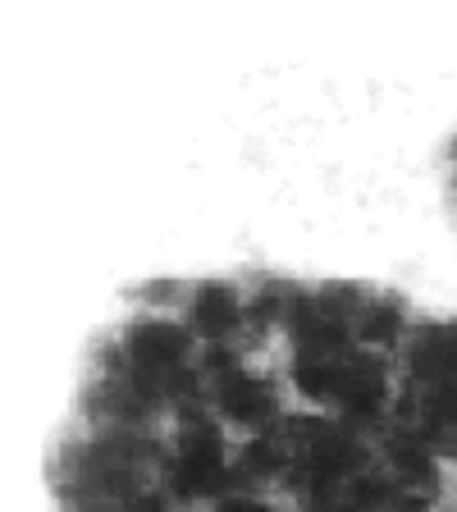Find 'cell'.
Returning a JSON list of instances; mask_svg holds the SVG:
<instances>
[{"label": "cell", "mask_w": 457, "mask_h": 512, "mask_svg": "<svg viewBox=\"0 0 457 512\" xmlns=\"http://www.w3.org/2000/svg\"><path fill=\"white\" fill-rule=\"evenodd\" d=\"M453 160H457V138H453Z\"/></svg>", "instance_id": "5"}, {"label": "cell", "mask_w": 457, "mask_h": 512, "mask_svg": "<svg viewBox=\"0 0 457 512\" xmlns=\"http://www.w3.org/2000/svg\"><path fill=\"white\" fill-rule=\"evenodd\" d=\"M192 348V334L183 325H165V320H147V325H133L124 339V352H128V366L133 371H174L183 366Z\"/></svg>", "instance_id": "1"}, {"label": "cell", "mask_w": 457, "mask_h": 512, "mask_svg": "<svg viewBox=\"0 0 457 512\" xmlns=\"http://www.w3.org/2000/svg\"><path fill=\"white\" fill-rule=\"evenodd\" d=\"M352 334H357V343H366V348H389V343H398V334H403V311H398V302H389V298L366 302Z\"/></svg>", "instance_id": "4"}, {"label": "cell", "mask_w": 457, "mask_h": 512, "mask_svg": "<svg viewBox=\"0 0 457 512\" xmlns=\"http://www.w3.org/2000/svg\"><path fill=\"white\" fill-rule=\"evenodd\" d=\"M243 320H247V302L238 298L234 284L215 279V284H202L192 293V330L206 334L211 343H224Z\"/></svg>", "instance_id": "2"}, {"label": "cell", "mask_w": 457, "mask_h": 512, "mask_svg": "<svg viewBox=\"0 0 457 512\" xmlns=\"http://www.w3.org/2000/svg\"><path fill=\"white\" fill-rule=\"evenodd\" d=\"M220 407H224V416H229V421H238V426H261V421H270V416L279 412V407H275V389H270L266 380L247 375V371L224 375Z\"/></svg>", "instance_id": "3"}]
</instances>
